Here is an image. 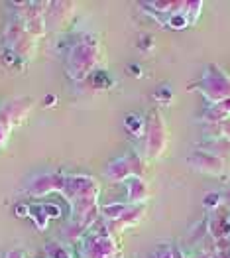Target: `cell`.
Instances as JSON below:
<instances>
[{
	"label": "cell",
	"mask_w": 230,
	"mask_h": 258,
	"mask_svg": "<svg viewBox=\"0 0 230 258\" xmlns=\"http://www.w3.org/2000/svg\"><path fill=\"white\" fill-rule=\"evenodd\" d=\"M99 59V42L87 36L83 42L73 43L71 53H69V65L67 71L71 79L83 81L89 73H93V67Z\"/></svg>",
	"instance_id": "1"
},
{
	"label": "cell",
	"mask_w": 230,
	"mask_h": 258,
	"mask_svg": "<svg viewBox=\"0 0 230 258\" xmlns=\"http://www.w3.org/2000/svg\"><path fill=\"white\" fill-rule=\"evenodd\" d=\"M138 168L142 170V164L138 162V158L132 156H122L118 160H114L108 168H106V177L110 181H126L130 179V175H138Z\"/></svg>",
	"instance_id": "2"
},
{
	"label": "cell",
	"mask_w": 230,
	"mask_h": 258,
	"mask_svg": "<svg viewBox=\"0 0 230 258\" xmlns=\"http://www.w3.org/2000/svg\"><path fill=\"white\" fill-rule=\"evenodd\" d=\"M83 254L87 258H112L114 256V244L108 238V233L103 235H91L85 238Z\"/></svg>",
	"instance_id": "3"
},
{
	"label": "cell",
	"mask_w": 230,
	"mask_h": 258,
	"mask_svg": "<svg viewBox=\"0 0 230 258\" xmlns=\"http://www.w3.org/2000/svg\"><path fill=\"white\" fill-rule=\"evenodd\" d=\"M57 189H65V177L59 173H43V175H36L32 179V185L26 189L32 195H43L49 191H57Z\"/></svg>",
	"instance_id": "4"
},
{
	"label": "cell",
	"mask_w": 230,
	"mask_h": 258,
	"mask_svg": "<svg viewBox=\"0 0 230 258\" xmlns=\"http://www.w3.org/2000/svg\"><path fill=\"white\" fill-rule=\"evenodd\" d=\"M126 199H128V205H136L147 199V185L140 177L126 179Z\"/></svg>",
	"instance_id": "5"
},
{
	"label": "cell",
	"mask_w": 230,
	"mask_h": 258,
	"mask_svg": "<svg viewBox=\"0 0 230 258\" xmlns=\"http://www.w3.org/2000/svg\"><path fill=\"white\" fill-rule=\"evenodd\" d=\"M124 126L128 132H132L134 136H140L142 130L146 128V120L138 114H126L124 116Z\"/></svg>",
	"instance_id": "6"
},
{
	"label": "cell",
	"mask_w": 230,
	"mask_h": 258,
	"mask_svg": "<svg viewBox=\"0 0 230 258\" xmlns=\"http://www.w3.org/2000/svg\"><path fill=\"white\" fill-rule=\"evenodd\" d=\"M91 81H93V85L97 87V89H108V87L114 85L112 75H110L108 71H103V69L93 71V73H91Z\"/></svg>",
	"instance_id": "7"
},
{
	"label": "cell",
	"mask_w": 230,
	"mask_h": 258,
	"mask_svg": "<svg viewBox=\"0 0 230 258\" xmlns=\"http://www.w3.org/2000/svg\"><path fill=\"white\" fill-rule=\"evenodd\" d=\"M47 258H73V256L69 254V250L63 248L61 244L53 242V244L47 246Z\"/></svg>",
	"instance_id": "8"
},
{
	"label": "cell",
	"mask_w": 230,
	"mask_h": 258,
	"mask_svg": "<svg viewBox=\"0 0 230 258\" xmlns=\"http://www.w3.org/2000/svg\"><path fill=\"white\" fill-rule=\"evenodd\" d=\"M158 258H175V256H173L171 250H162V252H158Z\"/></svg>",
	"instance_id": "9"
}]
</instances>
